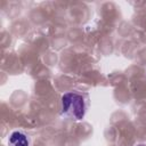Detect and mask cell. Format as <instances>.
Masks as SVG:
<instances>
[{"instance_id": "obj_1", "label": "cell", "mask_w": 146, "mask_h": 146, "mask_svg": "<svg viewBox=\"0 0 146 146\" xmlns=\"http://www.w3.org/2000/svg\"><path fill=\"white\" fill-rule=\"evenodd\" d=\"M87 108L88 98L86 95L76 91H68L62 96L60 110L64 116L75 121H80L84 117Z\"/></svg>"}, {"instance_id": "obj_2", "label": "cell", "mask_w": 146, "mask_h": 146, "mask_svg": "<svg viewBox=\"0 0 146 146\" xmlns=\"http://www.w3.org/2000/svg\"><path fill=\"white\" fill-rule=\"evenodd\" d=\"M8 146H30V138L23 131H13L8 138Z\"/></svg>"}, {"instance_id": "obj_3", "label": "cell", "mask_w": 146, "mask_h": 146, "mask_svg": "<svg viewBox=\"0 0 146 146\" xmlns=\"http://www.w3.org/2000/svg\"><path fill=\"white\" fill-rule=\"evenodd\" d=\"M136 146H146L145 144H138V145H136Z\"/></svg>"}]
</instances>
